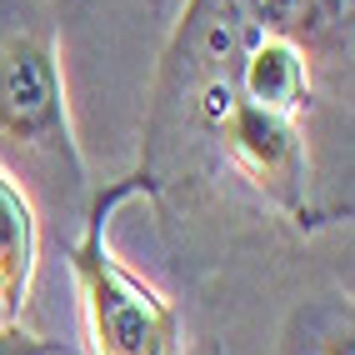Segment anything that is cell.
Segmentation results:
<instances>
[{
  "label": "cell",
  "mask_w": 355,
  "mask_h": 355,
  "mask_svg": "<svg viewBox=\"0 0 355 355\" xmlns=\"http://www.w3.org/2000/svg\"><path fill=\"white\" fill-rule=\"evenodd\" d=\"M35 260H40L35 200L20 191L10 171H0V320H20L35 286Z\"/></svg>",
  "instance_id": "obj_6"
},
{
  "label": "cell",
  "mask_w": 355,
  "mask_h": 355,
  "mask_svg": "<svg viewBox=\"0 0 355 355\" xmlns=\"http://www.w3.org/2000/svg\"><path fill=\"white\" fill-rule=\"evenodd\" d=\"M205 150L225 171L241 175L270 210H280L291 225L311 230V225L330 220L311 200V146H305V130L295 115L260 110V105H245L235 96V105L205 135Z\"/></svg>",
  "instance_id": "obj_3"
},
{
  "label": "cell",
  "mask_w": 355,
  "mask_h": 355,
  "mask_svg": "<svg viewBox=\"0 0 355 355\" xmlns=\"http://www.w3.org/2000/svg\"><path fill=\"white\" fill-rule=\"evenodd\" d=\"M0 355H65V340L35 336L20 320H0Z\"/></svg>",
  "instance_id": "obj_8"
},
{
  "label": "cell",
  "mask_w": 355,
  "mask_h": 355,
  "mask_svg": "<svg viewBox=\"0 0 355 355\" xmlns=\"http://www.w3.org/2000/svg\"><path fill=\"white\" fill-rule=\"evenodd\" d=\"M235 15L250 31H275L305 45V55L320 65H350V15L355 0H200Z\"/></svg>",
  "instance_id": "obj_4"
},
{
  "label": "cell",
  "mask_w": 355,
  "mask_h": 355,
  "mask_svg": "<svg viewBox=\"0 0 355 355\" xmlns=\"http://www.w3.org/2000/svg\"><path fill=\"white\" fill-rule=\"evenodd\" d=\"M155 196V185L130 171L125 180H110L105 191H90L80 210V230L70 241V280H76V315H80V350L85 355H180V315L155 286H146L135 270H125L110 250L115 210Z\"/></svg>",
  "instance_id": "obj_2"
},
{
  "label": "cell",
  "mask_w": 355,
  "mask_h": 355,
  "mask_svg": "<svg viewBox=\"0 0 355 355\" xmlns=\"http://www.w3.org/2000/svg\"><path fill=\"white\" fill-rule=\"evenodd\" d=\"M291 355H355V320L350 300H325L291 320Z\"/></svg>",
  "instance_id": "obj_7"
},
{
  "label": "cell",
  "mask_w": 355,
  "mask_h": 355,
  "mask_svg": "<svg viewBox=\"0 0 355 355\" xmlns=\"http://www.w3.org/2000/svg\"><path fill=\"white\" fill-rule=\"evenodd\" d=\"M0 171L51 210H85L90 171L70 125L51 0H0Z\"/></svg>",
  "instance_id": "obj_1"
},
{
  "label": "cell",
  "mask_w": 355,
  "mask_h": 355,
  "mask_svg": "<svg viewBox=\"0 0 355 355\" xmlns=\"http://www.w3.org/2000/svg\"><path fill=\"white\" fill-rule=\"evenodd\" d=\"M230 85L245 105L275 110V115H305V105L315 101V60L305 55V45L291 35L260 31L255 40H245V51L235 55Z\"/></svg>",
  "instance_id": "obj_5"
}]
</instances>
